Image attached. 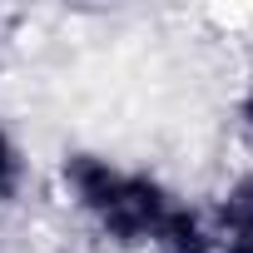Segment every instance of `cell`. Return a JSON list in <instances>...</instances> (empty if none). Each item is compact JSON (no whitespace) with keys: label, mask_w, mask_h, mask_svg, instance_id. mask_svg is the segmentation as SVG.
Masks as SVG:
<instances>
[{"label":"cell","mask_w":253,"mask_h":253,"mask_svg":"<svg viewBox=\"0 0 253 253\" xmlns=\"http://www.w3.org/2000/svg\"><path fill=\"white\" fill-rule=\"evenodd\" d=\"M174 199L179 194L164 184V174H154V169H124L119 184H114V194H109V204L89 218V228L109 248H119V253H149V238H154V228H159V218L169 213Z\"/></svg>","instance_id":"obj_1"},{"label":"cell","mask_w":253,"mask_h":253,"mask_svg":"<svg viewBox=\"0 0 253 253\" xmlns=\"http://www.w3.org/2000/svg\"><path fill=\"white\" fill-rule=\"evenodd\" d=\"M119 174H124V164L109 159L104 149H65V154H60V169H55L65 204H70L75 213H84V218H94V213L109 204Z\"/></svg>","instance_id":"obj_2"},{"label":"cell","mask_w":253,"mask_h":253,"mask_svg":"<svg viewBox=\"0 0 253 253\" xmlns=\"http://www.w3.org/2000/svg\"><path fill=\"white\" fill-rule=\"evenodd\" d=\"M149 253H218L209 209L204 204H189V199H174L169 213L159 218L154 238H149Z\"/></svg>","instance_id":"obj_3"},{"label":"cell","mask_w":253,"mask_h":253,"mask_svg":"<svg viewBox=\"0 0 253 253\" xmlns=\"http://www.w3.org/2000/svg\"><path fill=\"white\" fill-rule=\"evenodd\" d=\"M209 223H213V238H228V233H253V164L238 169L209 204Z\"/></svg>","instance_id":"obj_4"},{"label":"cell","mask_w":253,"mask_h":253,"mask_svg":"<svg viewBox=\"0 0 253 253\" xmlns=\"http://www.w3.org/2000/svg\"><path fill=\"white\" fill-rule=\"evenodd\" d=\"M30 189V154L15 139V129L0 119V209H15Z\"/></svg>","instance_id":"obj_5"},{"label":"cell","mask_w":253,"mask_h":253,"mask_svg":"<svg viewBox=\"0 0 253 253\" xmlns=\"http://www.w3.org/2000/svg\"><path fill=\"white\" fill-rule=\"evenodd\" d=\"M233 129L243 134V144H253V80H248L243 94L233 99Z\"/></svg>","instance_id":"obj_6"},{"label":"cell","mask_w":253,"mask_h":253,"mask_svg":"<svg viewBox=\"0 0 253 253\" xmlns=\"http://www.w3.org/2000/svg\"><path fill=\"white\" fill-rule=\"evenodd\" d=\"M218 253H253V233H228V238H218Z\"/></svg>","instance_id":"obj_7"}]
</instances>
